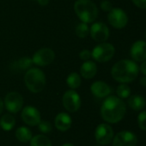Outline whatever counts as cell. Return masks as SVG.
<instances>
[{"label": "cell", "mask_w": 146, "mask_h": 146, "mask_svg": "<svg viewBox=\"0 0 146 146\" xmlns=\"http://www.w3.org/2000/svg\"><path fill=\"white\" fill-rule=\"evenodd\" d=\"M62 146H75L73 144H71V143H67V144H65V145H63Z\"/></svg>", "instance_id": "cell-35"}, {"label": "cell", "mask_w": 146, "mask_h": 146, "mask_svg": "<svg viewBox=\"0 0 146 146\" xmlns=\"http://www.w3.org/2000/svg\"><path fill=\"white\" fill-rule=\"evenodd\" d=\"M114 52L115 50L113 44L103 42L94 48L91 52V56L99 62H106L114 56Z\"/></svg>", "instance_id": "cell-5"}, {"label": "cell", "mask_w": 146, "mask_h": 146, "mask_svg": "<svg viewBox=\"0 0 146 146\" xmlns=\"http://www.w3.org/2000/svg\"><path fill=\"white\" fill-rule=\"evenodd\" d=\"M140 70H141V72H142L145 75H146V60L142 62V64H141V66H140Z\"/></svg>", "instance_id": "cell-31"}, {"label": "cell", "mask_w": 146, "mask_h": 146, "mask_svg": "<svg viewBox=\"0 0 146 146\" xmlns=\"http://www.w3.org/2000/svg\"><path fill=\"white\" fill-rule=\"evenodd\" d=\"M96 72H97L96 64L91 61H86L85 62H83L80 68L81 75L84 79H87V80L92 79L93 77H95V75L96 74Z\"/></svg>", "instance_id": "cell-17"}, {"label": "cell", "mask_w": 146, "mask_h": 146, "mask_svg": "<svg viewBox=\"0 0 146 146\" xmlns=\"http://www.w3.org/2000/svg\"><path fill=\"white\" fill-rule=\"evenodd\" d=\"M101 8H102V10L107 11V12H109V11L112 10L113 5H112V3H111L110 1H108V0H103L101 3Z\"/></svg>", "instance_id": "cell-28"}, {"label": "cell", "mask_w": 146, "mask_h": 146, "mask_svg": "<svg viewBox=\"0 0 146 146\" xmlns=\"http://www.w3.org/2000/svg\"><path fill=\"white\" fill-rule=\"evenodd\" d=\"M131 56L134 61L144 62L146 60V42L139 40L131 48Z\"/></svg>", "instance_id": "cell-14"}, {"label": "cell", "mask_w": 146, "mask_h": 146, "mask_svg": "<svg viewBox=\"0 0 146 146\" xmlns=\"http://www.w3.org/2000/svg\"><path fill=\"white\" fill-rule=\"evenodd\" d=\"M126 111V104L121 98L115 96H110L103 102L101 109V115L105 121L108 123H117L123 119Z\"/></svg>", "instance_id": "cell-1"}, {"label": "cell", "mask_w": 146, "mask_h": 146, "mask_svg": "<svg viewBox=\"0 0 146 146\" xmlns=\"http://www.w3.org/2000/svg\"><path fill=\"white\" fill-rule=\"evenodd\" d=\"M95 146H98V145H95Z\"/></svg>", "instance_id": "cell-37"}, {"label": "cell", "mask_w": 146, "mask_h": 146, "mask_svg": "<svg viewBox=\"0 0 146 146\" xmlns=\"http://www.w3.org/2000/svg\"><path fill=\"white\" fill-rule=\"evenodd\" d=\"M72 121L71 117L66 113H59L57 115L54 120V124L57 129L61 132H65L70 129Z\"/></svg>", "instance_id": "cell-16"}, {"label": "cell", "mask_w": 146, "mask_h": 146, "mask_svg": "<svg viewBox=\"0 0 146 146\" xmlns=\"http://www.w3.org/2000/svg\"><path fill=\"white\" fill-rule=\"evenodd\" d=\"M82 82L81 77L77 73H71L68 75L67 79H66V83L67 86L71 88V89H77L80 86Z\"/></svg>", "instance_id": "cell-22"}, {"label": "cell", "mask_w": 146, "mask_h": 146, "mask_svg": "<svg viewBox=\"0 0 146 146\" xmlns=\"http://www.w3.org/2000/svg\"><path fill=\"white\" fill-rule=\"evenodd\" d=\"M138 123L140 129L146 131V111H143L139 115Z\"/></svg>", "instance_id": "cell-27"}, {"label": "cell", "mask_w": 146, "mask_h": 146, "mask_svg": "<svg viewBox=\"0 0 146 146\" xmlns=\"http://www.w3.org/2000/svg\"><path fill=\"white\" fill-rule=\"evenodd\" d=\"M62 103L65 109L71 113L77 111L81 107L80 96L74 90H69L64 94Z\"/></svg>", "instance_id": "cell-7"}, {"label": "cell", "mask_w": 146, "mask_h": 146, "mask_svg": "<svg viewBox=\"0 0 146 146\" xmlns=\"http://www.w3.org/2000/svg\"><path fill=\"white\" fill-rule=\"evenodd\" d=\"M128 105L132 110L139 111L145 108V101L143 97H141L139 95H133L129 98Z\"/></svg>", "instance_id": "cell-18"}, {"label": "cell", "mask_w": 146, "mask_h": 146, "mask_svg": "<svg viewBox=\"0 0 146 146\" xmlns=\"http://www.w3.org/2000/svg\"><path fill=\"white\" fill-rule=\"evenodd\" d=\"M133 3L140 8V9H146V0H133Z\"/></svg>", "instance_id": "cell-30"}, {"label": "cell", "mask_w": 146, "mask_h": 146, "mask_svg": "<svg viewBox=\"0 0 146 146\" xmlns=\"http://www.w3.org/2000/svg\"><path fill=\"white\" fill-rule=\"evenodd\" d=\"M131 94L130 87L126 84H121L117 88V95L120 98H127Z\"/></svg>", "instance_id": "cell-25"}, {"label": "cell", "mask_w": 146, "mask_h": 146, "mask_svg": "<svg viewBox=\"0 0 146 146\" xmlns=\"http://www.w3.org/2000/svg\"><path fill=\"white\" fill-rule=\"evenodd\" d=\"M55 58L54 51L50 48H41L37 50L32 58L33 63L38 66H46L51 64Z\"/></svg>", "instance_id": "cell-9"}, {"label": "cell", "mask_w": 146, "mask_h": 146, "mask_svg": "<svg viewBox=\"0 0 146 146\" xmlns=\"http://www.w3.org/2000/svg\"><path fill=\"white\" fill-rule=\"evenodd\" d=\"M14 64L16 68L23 71V70H27L29 68H31V66L33 64V61L29 57H22V58L19 59L18 61L15 62Z\"/></svg>", "instance_id": "cell-23"}, {"label": "cell", "mask_w": 146, "mask_h": 146, "mask_svg": "<svg viewBox=\"0 0 146 146\" xmlns=\"http://www.w3.org/2000/svg\"><path fill=\"white\" fill-rule=\"evenodd\" d=\"M79 56L83 61H89V59L91 57V52L88 50H83L80 52Z\"/></svg>", "instance_id": "cell-29"}, {"label": "cell", "mask_w": 146, "mask_h": 146, "mask_svg": "<svg viewBox=\"0 0 146 146\" xmlns=\"http://www.w3.org/2000/svg\"><path fill=\"white\" fill-rule=\"evenodd\" d=\"M137 136L129 131H122L117 133L113 140V146H136Z\"/></svg>", "instance_id": "cell-12"}, {"label": "cell", "mask_w": 146, "mask_h": 146, "mask_svg": "<svg viewBox=\"0 0 146 146\" xmlns=\"http://www.w3.org/2000/svg\"><path fill=\"white\" fill-rule=\"evenodd\" d=\"M22 119L27 125L31 127L38 125L41 121L40 111L33 106H26L23 108L22 111Z\"/></svg>", "instance_id": "cell-11"}, {"label": "cell", "mask_w": 146, "mask_h": 146, "mask_svg": "<svg viewBox=\"0 0 146 146\" xmlns=\"http://www.w3.org/2000/svg\"><path fill=\"white\" fill-rule=\"evenodd\" d=\"M30 146H52V144L46 136L39 134L32 138L30 140Z\"/></svg>", "instance_id": "cell-21"}, {"label": "cell", "mask_w": 146, "mask_h": 146, "mask_svg": "<svg viewBox=\"0 0 146 146\" xmlns=\"http://www.w3.org/2000/svg\"><path fill=\"white\" fill-rule=\"evenodd\" d=\"M139 82H140V84H141L142 86H146V76L145 77H142V78L140 79Z\"/></svg>", "instance_id": "cell-33"}, {"label": "cell", "mask_w": 146, "mask_h": 146, "mask_svg": "<svg viewBox=\"0 0 146 146\" xmlns=\"http://www.w3.org/2000/svg\"><path fill=\"white\" fill-rule=\"evenodd\" d=\"M24 82L27 88L34 93L40 92L46 86V76L39 68L28 69L24 76Z\"/></svg>", "instance_id": "cell-4"}, {"label": "cell", "mask_w": 146, "mask_h": 146, "mask_svg": "<svg viewBox=\"0 0 146 146\" xmlns=\"http://www.w3.org/2000/svg\"><path fill=\"white\" fill-rule=\"evenodd\" d=\"M37 2L39 3L40 5H41V6H46V5L48 4L49 0H37Z\"/></svg>", "instance_id": "cell-32"}, {"label": "cell", "mask_w": 146, "mask_h": 146, "mask_svg": "<svg viewBox=\"0 0 146 146\" xmlns=\"http://www.w3.org/2000/svg\"><path fill=\"white\" fill-rule=\"evenodd\" d=\"M15 121L13 115L10 114H5L1 117L0 120V127L4 131H10L15 127Z\"/></svg>", "instance_id": "cell-20"}, {"label": "cell", "mask_w": 146, "mask_h": 146, "mask_svg": "<svg viewBox=\"0 0 146 146\" xmlns=\"http://www.w3.org/2000/svg\"><path fill=\"white\" fill-rule=\"evenodd\" d=\"M91 92L94 96L99 98H106L111 93L110 86L103 81H96L91 85Z\"/></svg>", "instance_id": "cell-15"}, {"label": "cell", "mask_w": 146, "mask_h": 146, "mask_svg": "<svg viewBox=\"0 0 146 146\" xmlns=\"http://www.w3.org/2000/svg\"><path fill=\"white\" fill-rule=\"evenodd\" d=\"M145 38H146V32H145Z\"/></svg>", "instance_id": "cell-36"}, {"label": "cell", "mask_w": 146, "mask_h": 146, "mask_svg": "<svg viewBox=\"0 0 146 146\" xmlns=\"http://www.w3.org/2000/svg\"><path fill=\"white\" fill-rule=\"evenodd\" d=\"M108 19L111 26L116 29L124 28L128 22V17L126 12L118 8L112 9V10L109 11Z\"/></svg>", "instance_id": "cell-8"}, {"label": "cell", "mask_w": 146, "mask_h": 146, "mask_svg": "<svg viewBox=\"0 0 146 146\" xmlns=\"http://www.w3.org/2000/svg\"><path fill=\"white\" fill-rule=\"evenodd\" d=\"M15 137H16L17 140L22 143L29 142L33 138L32 132L26 127H18L15 131Z\"/></svg>", "instance_id": "cell-19"}, {"label": "cell", "mask_w": 146, "mask_h": 146, "mask_svg": "<svg viewBox=\"0 0 146 146\" xmlns=\"http://www.w3.org/2000/svg\"><path fill=\"white\" fill-rule=\"evenodd\" d=\"M39 130L42 133H49L52 131V125L50 122L46 121H40V122L38 124Z\"/></svg>", "instance_id": "cell-26"}, {"label": "cell", "mask_w": 146, "mask_h": 146, "mask_svg": "<svg viewBox=\"0 0 146 146\" xmlns=\"http://www.w3.org/2000/svg\"><path fill=\"white\" fill-rule=\"evenodd\" d=\"M89 33V28L87 25V23L82 22L79 23L76 27V34L79 38H86Z\"/></svg>", "instance_id": "cell-24"}, {"label": "cell", "mask_w": 146, "mask_h": 146, "mask_svg": "<svg viewBox=\"0 0 146 146\" xmlns=\"http://www.w3.org/2000/svg\"><path fill=\"white\" fill-rule=\"evenodd\" d=\"M90 35L92 38L100 43L105 42L109 37V30L108 27L102 22L94 23L90 27Z\"/></svg>", "instance_id": "cell-13"}, {"label": "cell", "mask_w": 146, "mask_h": 146, "mask_svg": "<svg viewBox=\"0 0 146 146\" xmlns=\"http://www.w3.org/2000/svg\"><path fill=\"white\" fill-rule=\"evenodd\" d=\"M3 107H4V105H3V102L2 98H0V114L2 113V111H3Z\"/></svg>", "instance_id": "cell-34"}, {"label": "cell", "mask_w": 146, "mask_h": 146, "mask_svg": "<svg viewBox=\"0 0 146 146\" xmlns=\"http://www.w3.org/2000/svg\"><path fill=\"white\" fill-rule=\"evenodd\" d=\"M3 105L5 109L13 114L18 113L23 105V98L22 96L15 92H11L8 93L4 98Z\"/></svg>", "instance_id": "cell-6"}, {"label": "cell", "mask_w": 146, "mask_h": 146, "mask_svg": "<svg viewBox=\"0 0 146 146\" xmlns=\"http://www.w3.org/2000/svg\"><path fill=\"white\" fill-rule=\"evenodd\" d=\"M95 137L98 144L102 145H108L113 140V138H114L113 128L108 124H105V123L100 124L96 129Z\"/></svg>", "instance_id": "cell-10"}, {"label": "cell", "mask_w": 146, "mask_h": 146, "mask_svg": "<svg viewBox=\"0 0 146 146\" xmlns=\"http://www.w3.org/2000/svg\"><path fill=\"white\" fill-rule=\"evenodd\" d=\"M74 10L78 18L84 23H91L98 16V9L91 0H77Z\"/></svg>", "instance_id": "cell-3"}, {"label": "cell", "mask_w": 146, "mask_h": 146, "mask_svg": "<svg viewBox=\"0 0 146 146\" xmlns=\"http://www.w3.org/2000/svg\"><path fill=\"white\" fill-rule=\"evenodd\" d=\"M139 66L133 61L121 60L116 62L112 68L113 78L120 83H130L139 75Z\"/></svg>", "instance_id": "cell-2"}]
</instances>
